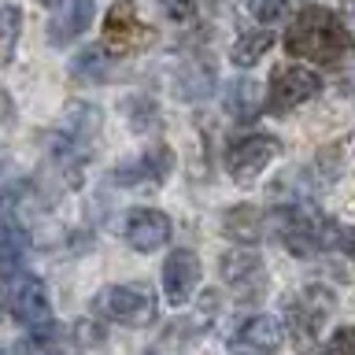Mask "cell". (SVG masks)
Instances as JSON below:
<instances>
[{"instance_id":"obj_1","label":"cell","mask_w":355,"mask_h":355,"mask_svg":"<svg viewBox=\"0 0 355 355\" xmlns=\"http://www.w3.org/2000/svg\"><path fill=\"white\" fill-rule=\"evenodd\" d=\"M285 49L296 60L311 63H340L355 49V37L329 8H304L285 33Z\"/></svg>"},{"instance_id":"obj_2","label":"cell","mask_w":355,"mask_h":355,"mask_svg":"<svg viewBox=\"0 0 355 355\" xmlns=\"http://www.w3.org/2000/svg\"><path fill=\"white\" fill-rule=\"evenodd\" d=\"M155 41L152 26L141 19L133 0H115L104 15V49L115 55H133Z\"/></svg>"},{"instance_id":"obj_3","label":"cell","mask_w":355,"mask_h":355,"mask_svg":"<svg viewBox=\"0 0 355 355\" xmlns=\"http://www.w3.org/2000/svg\"><path fill=\"white\" fill-rule=\"evenodd\" d=\"M318 89H322V78L315 71H307L300 63H277L270 74V89H266V107L274 115H285V111L315 100Z\"/></svg>"},{"instance_id":"obj_4","label":"cell","mask_w":355,"mask_h":355,"mask_svg":"<svg viewBox=\"0 0 355 355\" xmlns=\"http://www.w3.org/2000/svg\"><path fill=\"white\" fill-rule=\"evenodd\" d=\"M96 307L122 326H148L155 318V296L148 285H111L96 296Z\"/></svg>"},{"instance_id":"obj_5","label":"cell","mask_w":355,"mask_h":355,"mask_svg":"<svg viewBox=\"0 0 355 355\" xmlns=\"http://www.w3.org/2000/svg\"><path fill=\"white\" fill-rule=\"evenodd\" d=\"M277 137H266V133H252V137H241V141H233L230 148H226V171L233 182H241V185H252L255 178H259V171L266 163L277 155Z\"/></svg>"},{"instance_id":"obj_6","label":"cell","mask_w":355,"mask_h":355,"mask_svg":"<svg viewBox=\"0 0 355 355\" xmlns=\"http://www.w3.org/2000/svg\"><path fill=\"white\" fill-rule=\"evenodd\" d=\"M8 311L11 318L19 322V326H52V307H49V293H44V285L37 282V277H15V282L8 285Z\"/></svg>"},{"instance_id":"obj_7","label":"cell","mask_w":355,"mask_h":355,"mask_svg":"<svg viewBox=\"0 0 355 355\" xmlns=\"http://www.w3.org/2000/svg\"><path fill=\"white\" fill-rule=\"evenodd\" d=\"M333 311V293L322 285H311L304 288L293 304H288V322H293V337L300 344H311L315 340V333L322 326V318H326Z\"/></svg>"},{"instance_id":"obj_8","label":"cell","mask_w":355,"mask_h":355,"mask_svg":"<svg viewBox=\"0 0 355 355\" xmlns=\"http://www.w3.org/2000/svg\"><path fill=\"white\" fill-rule=\"evenodd\" d=\"M196 285H200V259H196V252L178 248V252L166 255V263H163L166 300H171V304H185V300L196 293Z\"/></svg>"},{"instance_id":"obj_9","label":"cell","mask_w":355,"mask_h":355,"mask_svg":"<svg viewBox=\"0 0 355 355\" xmlns=\"http://www.w3.org/2000/svg\"><path fill=\"white\" fill-rule=\"evenodd\" d=\"M126 241H130V248H137V252L163 248V244L171 241V218H166L163 211H155V207L133 211L130 222H126Z\"/></svg>"},{"instance_id":"obj_10","label":"cell","mask_w":355,"mask_h":355,"mask_svg":"<svg viewBox=\"0 0 355 355\" xmlns=\"http://www.w3.org/2000/svg\"><path fill=\"white\" fill-rule=\"evenodd\" d=\"M222 104H226V115H233L237 122H252L266 107V89L259 82H252V78H241V82H233L226 89Z\"/></svg>"},{"instance_id":"obj_11","label":"cell","mask_w":355,"mask_h":355,"mask_svg":"<svg viewBox=\"0 0 355 355\" xmlns=\"http://www.w3.org/2000/svg\"><path fill=\"white\" fill-rule=\"evenodd\" d=\"M222 277L233 285V288H244V293H255L263 285V263L255 252H226L222 255Z\"/></svg>"},{"instance_id":"obj_12","label":"cell","mask_w":355,"mask_h":355,"mask_svg":"<svg viewBox=\"0 0 355 355\" xmlns=\"http://www.w3.org/2000/svg\"><path fill=\"white\" fill-rule=\"evenodd\" d=\"M93 11H96L93 0H67L63 19L52 22V44H67V41L82 37L89 30V22H93Z\"/></svg>"},{"instance_id":"obj_13","label":"cell","mask_w":355,"mask_h":355,"mask_svg":"<svg viewBox=\"0 0 355 355\" xmlns=\"http://www.w3.org/2000/svg\"><path fill=\"white\" fill-rule=\"evenodd\" d=\"M237 344L244 352H274L277 344H282V326H277L274 318H266V315H255L241 326Z\"/></svg>"},{"instance_id":"obj_14","label":"cell","mask_w":355,"mask_h":355,"mask_svg":"<svg viewBox=\"0 0 355 355\" xmlns=\"http://www.w3.org/2000/svg\"><path fill=\"white\" fill-rule=\"evenodd\" d=\"M266 230H270V215H263V211L252 207V204H237L226 215V233L237 241H259Z\"/></svg>"},{"instance_id":"obj_15","label":"cell","mask_w":355,"mask_h":355,"mask_svg":"<svg viewBox=\"0 0 355 355\" xmlns=\"http://www.w3.org/2000/svg\"><path fill=\"white\" fill-rule=\"evenodd\" d=\"M270 44H274L270 30H244V33H237V41H233L230 60L237 67H255L266 52H270Z\"/></svg>"},{"instance_id":"obj_16","label":"cell","mask_w":355,"mask_h":355,"mask_svg":"<svg viewBox=\"0 0 355 355\" xmlns=\"http://www.w3.org/2000/svg\"><path fill=\"white\" fill-rule=\"evenodd\" d=\"M166 171H171V152H166L163 144H155V148H148L133 166L115 171V178H119V182H137V178H155V182H159Z\"/></svg>"},{"instance_id":"obj_17","label":"cell","mask_w":355,"mask_h":355,"mask_svg":"<svg viewBox=\"0 0 355 355\" xmlns=\"http://www.w3.org/2000/svg\"><path fill=\"white\" fill-rule=\"evenodd\" d=\"M26 255V233L19 226H0V266H15Z\"/></svg>"},{"instance_id":"obj_18","label":"cell","mask_w":355,"mask_h":355,"mask_svg":"<svg viewBox=\"0 0 355 355\" xmlns=\"http://www.w3.org/2000/svg\"><path fill=\"white\" fill-rule=\"evenodd\" d=\"M178 82H182V96H204V93H211V82H215V67L193 63V71L182 74Z\"/></svg>"},{"instance_id":"obj_19","label":"cell","mask_w":355,"mask_h":355,"mask_svg":"<svg viewBox=\"0 0 355 355\" xmlns=\"http://www.w3.org/2000/svg\"><path fill=\"white\" fill-rule=\"evenodd\" d=\"M248 11L259 26H274L293 11V0H248Z\"/></svg>"},{"instance_id":"obj_20","label":"cell","mask_w":355,"mask_h":355,"mask_svg":"<svg viewBox=\"0 0 355 355\" xmlns=\"http://www.w3.org/2000/svg\"><path fill=\"white\" fill-rule=\"evenodd\" d=\"M74 74L82 78H104L107 74V60H104V49H89L74 60Z\"/></svg>"},{"instance_id":"obj_21","label":"cell","mask_w":355,"mask_h":355,"mask_svg":"<svg viewBox=\"0 0 355 355\" xmlns=\"http://www.w3.org/2000/svg\"><path fill=\"white\" fill-rule=\"evenodd\" d=\"M15 26H19V11L15 8H0V63H8V55H11Z\"/></svg>"},{"instance_id":"obj_22","label":"cell","mask_w":355,"mask_h":355,"mask_svg":"<svg viewBox=\"0 0 355 355\" xmlns=\"http://www.w3.org/2000/svg\"><path fill=\"white\" fill-rule=\"evenodd\" d=\"M326 355H355V326H340L326 340Z\"/></svg>"},{"instance_id":"obj_23","label":"cell","mask_w":355,"mask_h":355,"mask_svg":"<svg viewBox=\"0 0 355 355\" xmlns=\"http://www.w3.org/2000/svg\"><path fill=\"white\" fill-rule=\"evenodd\" d=\"M163 8L174 22H189L196 15V0H163Z\"/></svg>"},{"instance_id":"obj_24","label":"cell","mask_w":355,"mask_h":355,"mask_svg":"<svg viewBox=\"0 0 355 355\" xmlns=\"http://www.w3.org/2000/svg\"><path fill=\"white\" fill-rule=\"evenodd\" d=\"M333 248L355 259V226H337V241H333Z\"/></svg>"},{"instance_id":"obj_25","label":"cell","mask_w":355,"mask_h":355,"mask_svg":"<svg viewBox=\"0 0 355 355\" xmlns=\"http://www.w3.org/2000/svg\"><path fill=\"white\" fill-rule=\"evenodd\" d=\"M37 4H44V8H55V4H63V0H37Z\"/></svg>"},{"instance_id":"obj_26","label":"cell","mask_w":355,"mask_h":355,"mask_svg":"<svg viewBox=\"0 0 355 355\" xmlns=\"http://www.w3.org/2000/svg\"><path fill=\"white\" fill-rule=\"evenodd\" d=\"M344 8H348V11H352V15H355V0H344Z\"/></svg>"},{"instance_id":"obj_27","label":"cell","mask_w":355,"mask_h":355,"mask_svg":"<svg viewBox=\"0 0 355 355\" xmlns=\"http://www.w3.org/2000/svg\"><path fill=\"white\" fill-rule=\"evenodd\" d=\"M0 355H11V352H8V348H4V344H0Z\"/></svg>"}]
</instances>
